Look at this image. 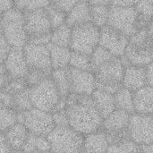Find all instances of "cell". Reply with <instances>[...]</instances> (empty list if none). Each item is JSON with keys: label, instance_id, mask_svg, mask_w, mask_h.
<instances>
[{"label": "cell", "instance_id": "obj_40", "mask_svg": "<svg viewBox=\"0 0 153 153\" xmlns=\"http://www.w3.org/2000/svg\"><path fill=\"white\" fill-rule=\"evenodd\" d=\"M55 126H69L68 116L65 109L54 111L51 113Z\"/></svg>", "mask_w": 153, "mask_h": 153}, {"label": "cell", "instance_id": "obj_10", "mask_svg": "<svg viewBox=\"0 0 153 153\" xmlns=\"http://www.w3.org/2000/svg\"><path fill=\"white\" fill-rule=\"evenodd\" d=\"M100 30V29L91 22L72 28L70 49L74 52L91 56L99 46Z\"/></svg>", "mask_w": 153, "mask_h": 153}, {"label": "cell", "instance_id": "obj_23", "mask_svg": "<svg viewBox=\"0 0 153 153\" xmlns=\"http://www.w3.org/2000/svg\"><path fill=\"white\" fill-rule=\"evenodd\" d=\"M48 48L49 50L50 60H51L53 70L69 67V63L72 54V50L69 48L59 47L51 43L48 45Z\"/></svg>", "mask_w": 153, "mask_h": 153}, {"label": "cell", "instance_id": "obj_34", "mask_svg": "<svg viewBox=\"0 0 153 153\" xmlns=\"http://www.w3.org/2000/svg\"><path fill=\"white\" fill-rule=\"evenodd\" d=\"M115 56L109 51H108L106 48H104L99 45L94 49L92 54L91 55V65H92V72H94V70L96 68H98L100 65H101L102 64L111 60Z\"/></svg>", "mask_w": 153, "mask_h": 153}, {"label": "cell", "instance_id": "obj_21", "mask_svg": "<svg viewBox=\"0 0 153 153\" xmlns=\"http://www.w3.org/2000/svg\"><path fill=\"white\" fill-rule=\"evenodd\" d=\"M91 98L93 100L96 108L98 109L103 119L108 117L113 111L117 109L115 104V98L114 95L111 93L96 89L91 94Z\"/></svg>", "mask_w": 153, "mask_h": 153}, {"label": "cell", "instance_id": "obj_7", "mask_svg": "<svg viewBox=\"0 0 153 153\" xmlns=\"http://www.w3.org/2000/svg\"><path fill=\"white\" fill-rule=\"evenodd\" d=\"M108 25L122 32L129 39L144 28L134 6L121 7L110 5Z\"/></svg>", "mask_w": 153, "mask_h": 153}, {"label": "cell", "instance_id": "obj_19", "mask_svg": "<svg viewBox=\"0 0 153 153\" xmlns=\"http://www.w3.org/2000/svg\"><path fill=\"white\" fill-rule=\"evenodd\" d=\"M108 147L107 136L101 129L84 135L82 153H107Z\"/></svg>", "mask_w": 153, "mask_h": 153}, {"label": "cell", "instance_id": "obj_33", "mask_svg": "<svg viewBox=\"0 0 153 153\" xmlns=\"http://www.w3.org/2000/svg\"><path fill=\"white\" fill-rule=\"evenodd\" d=\"M17 122V113L11 108L0 106V134Z\"/></svg>", "mask_w": 153, "mask_h": 153}, {"label": "cell", "instance_id": "obj_15", "mask_svg": "<svg viewBox=\"0 0 153 153\" xmlns=\"http://www.w3.org/2000/svg\"><path fill=\"white\" fill-rule=\"evenodd\" d=\"M71 93L91 96L96 90V78L92 72L69 67Z\"/></svg>", "mask_w": 153, "mask_h": 153}, {"label": "cell", "instance_id": "obj_25", "mask_svg": "<svg viewBox=\"0 0 153 153\" xmlns=\"http://www.w3.org/2000/svg\"><path fill=\"white\" fill-rule=\"evenodd\" d=\"M22 151L24 153H44L50 151V144L47 136L29 134Z\"/></svg>", "mask_w": 153, "mask_h": 153}, {"label": "cell", "instance_id": "obj_29", "mask_svg": "<svg viewBox=\"0 0 153 153\" xmlns=\"http://www.w3.org/2000/svg\"><path fill=\"white\" fill-rule=\"evenodd\" d=\"M13 109L16 113H23L31 108H33L30 95H29V88L13 94Z\"/></svg>", "mask_w": 153, "mask_h": 153}, {"label": "cell", "instance_id": "obj_46", "mask_svg": "<svg viewBox=\"0 0 153 153\" xmlns=\"http://www.w3.org/2000/svg\"><path fill=\"white\" fill-rule=\"evenodd\" d=\"M146 74H147V85L153 88V62L146 66Z\"/></svg>", "mask_w": 153, "mask_h": 153}, {"label": "cell", "instance_id": "obj_22", "mask_svg": "<svg viewBox=\"0 0 153 153\" xmlns=\"http://www.w3.org/2000/svg\"><path fill=\"white\" fill-rule=\"evenodd\" d=\"M29 134V131L23 124L16 122L6 130L4 135L12 149L13 151H18L22 149Z\"/></svg>", "mask_w": 153, "mask_h": 153}, {"label": "cell", "instance_id": "obj_5", "mask_svg": "<svg viewBox=\"0 0 153 153\" xmlns=\"http://www.w3.org/2000/svg\"><path fill=\"white\" fill-rule=\"evenodd\" d=\"M130 65L146 67L153 62V46L143 28L129 39V44L124 55Z\"/></svg>", "mask_w": 153, "mask_h": 153}, {"label": "cell", "instance_id": "obj_26", "mask_svg": "<svg viewBox=\"0 0 153 153\" xmlns=\"http://www.w3.org/2000/svg\"><path fill=\"white\" fill-rule=\"evenodd\" d=\"M114 98L117 109L123 110L130 115L135 113L133 91L125 87H122L114 94Z\"/></svg>", "mask_w": 153, "mask_h": 153}, {"label": "cell", "instance_id": "obj_3", "mask_svg": "<svg viewBox=\"0 0 153 153\" xmlns=\"http://www.w3.org/2000/svg\"><path fill=\"white\" fill-rule=\"evenodd\" d=\"M126 67L120 57L115 56L102 64L93 72L96 78V89L115 94L123 87V78Z\"/></svg>", "mask_w": 153, "mask_h": 153}, {"label": "cell", "instance_id": "obj_9", "mask_svg": "<svg viewBox=\"0 0 153 153\" xmlns=\"http://www.w3.org/2000/svg\"><path fill=\"white\" fill-rule=\"evenodd\" d=\"M131 115L119 109L113 111L103 119L101 130L105 133L109 145L122 143L130 139L129 122Z\"/></svg>", "mask_w": 153, "mask_h": 153}, {"label": "cell", "instance_id": "obj_41", "mask_svg": "<svg viewBox=\"0 0 153 153\" xmlns=\"http://www.w3.org/2000/svg\"><path fill=\"white\" fill-rule=\"evenodd\" d=\"M11 47L7 43L4 35L3 33L2 28H1V23H0V64H3L6 58V56L8 52L10 51Z\"/></svg>", "mask_w": 153, "mask_h": 153}, {"label": "cell", "instance_id": "obj_4", "mask_svg": "<svg viewBox=\"0 0 153 153\" xmlns=\"http://www.w3.org/2000/svg\"><path fill=\"white\" fill-rule=\"evenodd\" d=\"M47 137L53 153H82L84 135L70 126H56Z\"/></svg>", "mask_w": 153, "mask_h": 153}, {"label": "cell", "instance_id": "obj_37", "mask_svg": "<svg viewBox=\"0 0 153 153\" xmlns=\"http://www.w3.org/2000/svg\"><path fill=\"white\" fill-rule=\"evenodd\" d=\"M50 74L44 73L39 70H34V69H29V72L27 75L25 76L24 80L27 83L28 88H30L32 86H35L36 84L39 83L41 81L46 79L47 77H49Z\"/></svg>", "mask_w": 153, "mask_h": 153}, {"label": "cell", "instance_id": "obj_31", "mask_svg": "<svg viewBox=\"0 0 153 153\" xmlns=\"http://www.w3.org/2000/svg\"><path fill=\"white\" fill-rule=\"evenodd\" d=\"M144 28L153 21V0H140L134 6Z\"/></svg>", "mask_w": 153, "mask_h": 153}, {"label": "cell", "instance_id": "obj_53", "mask_svg": "<svg viewBox=\"0 0 153 153\" xmlns=\"http://www.w3.org/2000/svg\"><path fill=\"white\" fill-rule=\"evenodd\" d=\"M152 118H153V114H152Z\"/></svg>", "mask_w": 153, "mask_h": 153}, {"label": "cell", "instance_id": "obj_28", "mask_svg": "<svg viewBox=\"0 0 153 153\" xmlns=\"http://www.w3.org/2000/svg\"><path fill=\"white\" fill-rule=\"evenodd\" d=\"M110 6L107 5H91V23L99 29L108 25Z\"/></svg>", "mask_w": 153, "mask_h": 153}, {"label": "cell", "instance_id": "obj_47", "mask_svg": "<svg viewBox=\"0 0 153 153\" xmlns=\"http://www.w3.org/2000/svg\"><path fill=\"white\" fill-rule=\"evenodd\" d=\"M10 80H11V77L8 75V74L0 73V90H4L7 87Z\"/></svg>", "mask_w": 153, "mask_h": 153}, {"label": "cell", "instance_id": "obj_51", "mask_svg": "<svg viewBox=\"0 0 153 153\" xmlns=\"http://www.w3.org/2000/svg\"><path fill=\"white\" fill-rule=\"evenodd\" d=\"M13 153H24L22 150H18V151H13Z\"/></svg>", "mask_w": 153, "mask_h": 153}, {"label": "cell", "instance_id": "obj_24", "mask_svg": "<svg viewBox=\"0 0 153 153\" xmlns=\"http://www.w3.org/2000/svg\"><path fill=\"white\" fill-rule=\"evenodd\" d=\"M62 99H66L71 94V80L69 67L54 69L50 74Z\"/></svg>", "mask_w": 153, "mask_h": 153}, {"label": "cell", "instance_id": "obj_50", "mask_svg": "<svg viewBox=\"0 0 153 153\" xmlns=\"http://www.w3.org/2000/svg\"><path fill=\"white\" fill-rule=\"evenodd\" d=\"M146 30H147V34H148V38L150 39V42L153 46V21H152L148 24V26L146 27Z\"/></svg>", "mask_w": 153, "mask_h": 153}, {"label": "cell", "instance_id": "obj_27", "mask_svg": "<svg viewBox=\"0 0 153 153\" xmlns=\"http://www.w3.org/2000/svg\"><path fill=\"white\" fill-rule=\"evenodd\" d=\"M72 39V28L66 23L55 29L51 32L50 43L56 46L69 48Z\"/></svg>", "mask_w": 153, "mask_h": 153}, {"label": "cell", "instance_id": "obj_52", "mask_svg": "<svg viewBox=\"0 0 153 153\" xmlns=\"http://www.w3.org/2000/svg\"><path fill=\"white\" fill-rule=\"evenodd\" d=\"M44 153H53L51 151H49V152H44Z\"/></svg>", "mask_w": 153, "mask_h": 153}, {"label": "cell", "instance_id": "obj_13", "mask_svg": "<svg viewBox=\"0 0 153 153\" xmlns=\"http://www.w3.org/2000/svg\"><path fill=\"white\" fill-rule=\"evenodd\" d=\"M128 44L129 38L116 29L108 25L100 29L99 45L109 51L114 56H123Z\"/></svg>", "mask_w": 153, "mask_h": 153}, {"label": "cell", "instance_id": "obj_30", "mask_svg": "<svg viewBox=\"0 0 153 153\" xmlns=\"http://www.w3.org/2000/svg\"><path fill=\"white\" fill-rule=\"evenodd\" d=\"M50 3L51 0H13V6L23 13H29L46 9Z\"/></svg>", "mask_w": 153, "mask_h": 153}, {"label": "cell", "instance_id": "obj_38", "mask_svg": "<svg viewBox=\"0 0 153 153\" xmlns=\"http://www.w3.org/2000/svg\"><path fill=\"white\" fill-rule=\"evenodd\" d=\"M26 89H28V86L24 78H16V79H11L7 87L4 90L8 93L13 95L17 92L22 91Z\"/></svg>", "mask_w": 153, "mask_h": 153}, {"label": "cell", "instance_id": "obj_42", "mask_svg": "<svg viewBox=\"0 0 153 153\" xmlns=\"http://www.w3.org/2000/svg\"><path fill=\"white\" fill-rule=\"evenodd\" d=\"M0 106L13 108V96L5 90H0Z\"/></svg>", "mask_w": 153, "mask_h": 153}, {"label": "cell", "instance_id": "obj_6", "mask_svg": "<svg viewBox=\"0 0 153 153\" xmlns=\"http://www.w3.org/2000/svg\"><path fill=\"white\" fill-rule=\"evenodd\" d=\"M25 29L28 43L48 45L50 43L52 27L45 9L24 13Z\"/></svg>", "mask_w": 153, "mask_h": 153}, {"label": "cell", "instance_id": "obj_2", "mask_svg": "<svg viewBox=\"0 0 153 153\" xmlns=\"http://www.w3.org/2000/svg\"><path fill=\"white\" fill-rule=\"evenodd\" d=\"M4 38L11 48H23L28 43L25 29V14L15 7L0 15Z\"/></svg>", "mask_w": 153, "mask_h": 153}, {"label": "cell", "instance_id": "obj_35", "mask_svg": "<svg viewBox=\"0 0 153 153\" xmlns=\"http://www.w3.org/2000/svg\"><path fill=\"white\" fill-rule=\"evenodd\" d=\"M45 10L48 16L49 22H50V24L52 27V30L65 23V21H66V13H65L56 9V7L52 6L51 4L48 5Z\"/></svg>", "mask_w": 153, "mask_h": 153}, {"label": "cell", "instance_id": "obj_1", "mask_svg": "<svg viewBox=\"0 0 153 153\" xmlns=\"http://www.w3.org/2000/svg\"><path fill=\"white\" fill-rule=\"evenodd\" d=\"M69 126L86 135L101 129L103 117L98 111L91 96L71 93L65 100Z\"/></svg>", "mask_w": 153, "mask_h": 153}, {"label": "cell", "instance_id": "obj_48", "mask_svg": "<svg viewBox=\"0 0 153 153\" xmlns=\"http://www.w3.org/2000/svg\"><path fill=\"white\" fill-rule=\"evenodd\" d=\"M90 5H111V0H88Z\"/></svg>", "mask_w": 153, "mask_h": 153}, {"label": "cell", "instance_id": "obj_16", "mask_svg": "<svg viewBox=\"0 0 153 153\" xmlns=\"http://www.w3.org/2000/svg\"><path fill=\"white\" fill-rule=\"evenodd\" d=\"M4 64L11 79L25 78L29 72L23 48H11Z\"/></svg>", "mask_w": 153, "mask_h": 153}, {"label": "cell", "instance_id": "obj_43", "mask_svg": "<svg viewBox=\"0 0 153 153\" xmlns=\"http://www.w3.org/2000/svg\"><path fill=\"white\" fill-rule=\"evenodd\" d=\"M140 0H111L112 6H121V7H132L135 6Z\"/></svg>", "mask_w": 153, "mask_h": 153}, {"label": "cell", "instance_id": "obj_45", "mask_svg": "<svg viewBox=\"0 0 153 153\" xmlns=\"http://www.w3.org/2000/svg\"><path fill=\"white\" fill-rule=\"evenodd\" d=\"M13 7V0H0V15Z\"/></svg>", "mask_w": 153, "mask_h": 153}, {"label": "cell", "instance_id": "obj_36", "mask_svg": "<svg viewBox=\"0 0 153 153\" xmlns=\"http://www.w3.org/2000/svg\"><path fill=\"white\" fill-rule=\"evenodd\" d=\"M139 145L132 140H128L122 143L109 145L107 153H138Z\"/></svg>", "mask_w": 153, "mask_h": 153}, {"label": "cell", "instance_id": "obj_32", "mask_svg": "<svg viewBox=\"0 0 153 153\" xmlns=\"http://www.w3.org/2000/svg\"><path fill=\"white\" fill-rule=\"evenodd\" d=\"M69 67L77 69V70L92 72V65H91V56L72 51Z\"/></svg>", "mask_w": 153, "mask_h": 153}, {"label": "cell", "instance_id": "obj_14", "mask_svg": "<svg viewBox=\"0 0 153 153\" xmlns=\"http://www.w3.org/2000/svg\"><path fill=\"white\" fill-rule=\"evenodd\" d=\"M23 52L29 69L39 70L51 74L53 68L48 45H36L27 43L23 47Z\"/></svg>", "mask_w": 153, "mask_h": 153}, {"label": "cell", "instance_id": "obj_44", "mask_svg": "<svg viewBox=\"0 0 153 153\" xmlns=\"http://www.w3.org/2000/svg\"><path fill=\"white\" fill-rule=\"evenodd\" d=\"M13 150L6 140L4 134H0V153H13Z\"/></svg>", "mask_w": 153, "mask_h": 153}, {"label": "cell", "instance_id": "obj_11", "mask_svg": "<svg viewBox=\"0 0 153 153\" xmlns=\"http://www.w3.org/2000/svg\"><path fill=\"white\" fill-rule=\"evenodd\" d=\"M17 122L23 124L30 134L39 136H48L56 127L51 113L35 108L17 113Z\"/></svg>", "mask_w": 153, "mask_h": 153}, {"label": "cell", "instance_id": "obj_8", "mask_svg": "<svg viewBox=\"0 0 153 153\" xmlns=\"http://www.w3.org/2000/svg\"><path fill=\"white\" fill-rule=\"evenodd\" d=\"M29 95L33 108L49 113L56 109L62 99L50 76L29 88Z\"/></svg>", "mask_w": 153, "mask_h": 153}, {"label": "cell", "instance_id": "obj_12", "mask_svg": "<svg viewBox=\"0 0 153 153\" xmlns=\"http://www.w3.org/2000/svg\"><path fill=\"white\" fill-rule=\"evenodd\" d=\"M128 130L130 139L138 145L153 143V118L151 115L132 114Z\"/></svg>", "mask_w": 153, "mask_h": 153}, {"label": "cell", "instance_id": "obj_18", "mask_svg": "<svg viewBox=\"0 0 153 153\" xmlns=\"http://www.w3.org/2000/svg\"><path fill=\"white\" fill-rule=\"evenodd\" d=\"M88 22H91V5L88 0H79L66 14L65 23L69 27L74 28Z\"/></svg>", "mask_w": 153, "mask_h": 153}, {"label": "cell", "instance_id": "obj_49", "mask_svg": "<svg viewBox=\"0 0 153 153\" xmlns=\"http://www.w3.org/2000/svg\"><path fill=\"white\" fill-rule=\"evenodd\" d=\"M138 153H153V143L139 145Z\"/></svg>", "mask_w": 153, "mask_h": 153}, {"label": "cell", "instance_id": "obj_20", "mask_svg": "<svg viewBox=\"0 0 153 153\" xmlns=\"http://www.w3.org/2000/svg\"><path fill=\"white\" fill-rule=\"evenodd\" d=\"M134 104L135 113L143 115L153 114V88L146 85L134 92Z\"/></svg>", "mask_w": 153, "mask_h": 153}, {"label": "cell", "instance_id": "obj_17", "mask_svg": "<svg viewBox=\"0 0 153 153\" xmlns=\"http://www.w3.org/2000/svg\"><path fill=\"white\" fill-rule=\"evenodd\" d=\"M147 85L146 67L130 65L126 68L123 78V87L135 92Z\"/></svg>", "mask_w": 153, "mask_h": 153}, {"label": "cell", "instance_id": "obj_39", "mask_svg": "<svg viewBox=\"0 0 153 153\" xmlns=\"http://www.w3.org/2000/svg\"><path fill=\"white\" fill-rule=\"evenodd\" d=\"M78 1L79 0H51L50 4L67 14Z\"/></svg>", "mask_w": 153, "mask_h": 153}]
</instances>
